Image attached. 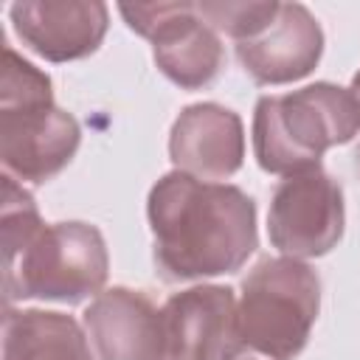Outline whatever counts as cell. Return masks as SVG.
<instances>
[{"label":"cell","instance_id":"cell-10","mask_svg":"<svg viewBox=\"0 0 360 360\" xmlns=\"http://www.w3.org/2000/svg\"><path fill=\"white\" fill-rule=\"evenodd\" d=\"M82 323L98 360H166V323L143 290H101L84 309Z\"/></svg>","mask_w":360,"mask_h":360},{"label":"cell","instance_id":"cell-12","mask_svg":"<svg viewBox=\"0 0 360 360\" xmlns=\"http://www.w3.org/2000/svg\"><path fill=\"white\" fill-rule=\"evenodd\" d=\"M323 56V28L301 3H281L273 22L253 39L236 42L242 70L262 87L292 84L309 76Z\"/></svg>","mask_w":360,"mask_h":360},{"label":"cell","instance_id":"cell-6","mask_svg":"<svg viewBox=\"0 0 360 360\" xmlns=\"http://www.w3.org/2000/svg\"><path fill=\"white\" fill-rule=\"evenodd\" d=\"M346 205L343 188L326 169H309L273 188L267 211V236L278 256L318 259L326 256L343 239Z\"/></svg>","mask_w":360,"mask_h":360},{"label":"cell","instance_id":"cell-18","mask_svg":"<svg viewBox=\"0 0 360 360\" xmlns=\"http://www.w3.org/2000/svg\"><path fill=\"white\" fill-rule=\"evenodd\" d=\"M354 166H357V172H360V143H357V149H354Z\"/></svg>","mask_w":360,"mask_h":360},{"label":"cell","instance_id":"cell-19","mask_svg":"<svg viewBox=\"0 0 360 360\" xmlns=\"http://www.w3.org/2000/svg\"><path fill=\"white\" fill-rule=\"evenodd\" d=\"M236 360H262V357H256V354H248V352H245V354H239Z\"/></svg>","mask_w":360,"mask_h":360},{"label":"cell","instance_id":"cell-15","mask_svg":"<svg viewBox=\"0 0 360 360\" xmlns=\"http://www.w3.org/2000/svg\"><path fill=\"white\" fill-rule=\"evenodd\" d=\"M45 228L34 194L3 174V197H0V239H3V262L14 259L39 231Z\"/></svg>","mask_w":360,"mask_h":360},{"label":"cell","instance_id":"cell-13","mask_svg":"<svg viewBox=\"0 0 360 360\" xmlns=\"http://www.w3.org/2000/svg\"><path fill=\"white\" fill-rule=\"evenodd\" d=\"M3 360H98L84 323L53 309H14L3 318Z\"/></svg>","mask_w":360,"mask_h":360},{"label":"cell","instance_id":"cell-16","mask_svg":"<svg viewBox=\"0 0 360 360\" xmlns=\"http://www.w3.org/2000/svg\"><path fill=\"white\" fill-rule=\"evenodd\" d=\"M39 104H53L51 76L22 59L11 45H6L0 68V110H22Z\"/></svg>","mask_w":360,"mask_h":360},{"label":"cell","instance_id":"cell-4","mask_svg":"<svg viewBox=\"0 0 360 360\" xmlns=\"http://www.w3.org/2000/svg\"><path fill=\"white\" fill-rule=\"evenodd\" d=\"M110 276V253L90 222H45V228L8 262H3L6 307L14 301L82 304L93 301Z\"/></svg>","mask_w":360,"mask_h":360},{"label":"cell","instance_id":"cell-1","mask_svg":"<svg viewBox=\"0 0 360 360\" xmlns=\"http://www.w3.org/2000/svg\"><path fill=\"white\" fill-rule=\"evenodd\" d=\"M146 217L155 264L166 281L231 276L259 248L256 202L231 183L169 172L149 188Z\"/></svg>","mask_w":360,"mask_h":360},{"label":"cell","instance_id":"cell-2","mask_svg":"<svg viewBox=\"0 0 360 360\" xmlns=\"http://www.w3.org/2000/svg\"><path fill=\"white\" fill-rule=\"evenodd\" d=\"M360 132V107L349 87L315 82L281 96H262L253 107V155L267 174L290 177L321 166L332 146Z\"/></svg>","mask_w":360,"mask_h":360},{"label":"cell","instance_id":"cell-14","mask_svg":"<svg viewBox=\"0 0 360 360\" xmlns=\"http://www.w3.org/2000/svg\"><path fill=\"white\" fill-rule=\"evenodd\" d=\"M278 6L281 3L276 0H202L197 3V11L219 37L245 42L259 37L273 22Z\"/></svg>","mask_w":360,"mask_h":360},{"label":"cell","instance_id":"cell-5","mask_svg":"<svg viewBox=\"0 0 360 360\" xmlns=\"http://www.w3.org/2000/svg\"><path fill=\"white\" fill-rule=\"evenodd\" d=\"M118 11L152 42L158 70L180 90H202L222 73V37L200 17L197 3H121Z\"/></svg>","mask_w":360,"mask_h":360},{"label":"cell","instance_id":"cell-8","mask_svg":"<svg viewBox=\"0 0 360 360\" xmlns=\"http://www.w3.org/2000/svg\"><path fill=\"white\" fill-rule=\"evenodd\" d=\"M166 360H236L245 354L236 295L225 284H194L163 304Z\"/></svg>","mask_w":360,"mask_h":360},{"label":"cell","instance_id":"cell-9","mask_svg":"<svg viewBox=\"0 0 360 360\" xmlns=\"http://www.w3.org/2000/svg\"><path fill=\"white\" fill-rule=\"evenodd\" d=\"M8 20L28 51L62 65L98 51L110 28V8L98 0H20L11 3Z\"/></svg>","mask_w":360,"mask_h":360},{"label":"cell","instance_id":"cell-11","mask_svg":"<svg viewBox=\"0 0 360 360\" xmlns=\"http://www.w3.org/2000/svg\"><path fill=\"white\" fill-rule=\"evenodd\" d=\"M169 158L174 172L225 183L245 163L242 118L217 101L183 107L169 132Z\"/></svg>","mask_w":360,"mask_h":360},{"label":"cell","instance_id":"cell-7","mask_svg":"<svg viewBox=\"0 0 360 360\" xmlns=\"http://www.w3.org/2000/svg\"><path fill=\"white\" fill-rule=\"evenodd\" d=\"M79 121L53 104L0 110V160L17 183L42 186L53 180L79 152Z\"/></svg>","mask_w":360,"mask_h":360},{"label":"cell","instance_id":"cell-17","mask_svg":"<svg viewBox=\"0 0 360 360\" xmlns=\"http://www.w3.org/2000/svg\"><path fill=\"white\" fill-rule=\"evenodd\" d=\"M349 93L354 96V101H357V107H360V70L352 76V84H349Z\"/></svg>","mask_w":360,"mask_h":360},{"label":"cell","instance_id":"cell-3","mask_svg":"<svg viewBox=\"0 0 360 360\" xmlns=\"http://www.w3.org/2000/svg\"><path fill=\"white\" fill-rule=\"evenodd\" d=\"M321 312L318 273L290 256H267L242 278L236 323L245 352L262 360H295Z\"/></svg>","mask_w":360,"mask_h":360}]
</instances>
